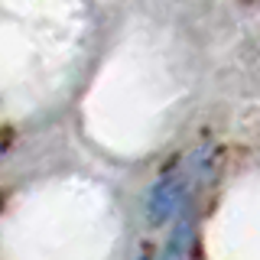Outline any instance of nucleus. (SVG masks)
<instances>
[{
    "mask_svg": "<svg viewBox=\"0 0 260 260\" xmlns=\"http://www.w3.org/2000/svg\"><path fill=\"white\" fill-rule=\"evenodd\" d=\"M185 199V179L182 176H166L162 182H156V189L150 192L146 211H150V224H162L179 211Z\"/></svg>",
    "mask_w": 260,
    "mask_h": 260,
    "instance_id": "1",
    "label": "nucleus"
},
{
    "mask_svg": "<svg viewBox=\"0 0 260 260\" xmlns=\"http://www.w3.org/2000/svg\"><path fill=\"white\" fill-rule=\"evenodd\" d=\"M185 244H189V221L182 218V221L176 224L169 244H166V254H162V260H182L185 257Z\"/></svg>",
    "mask_w": 260,
    "mask_h": 260,
    "instance_id": "2",
    "label": "nucleus"
}]
</instances>
